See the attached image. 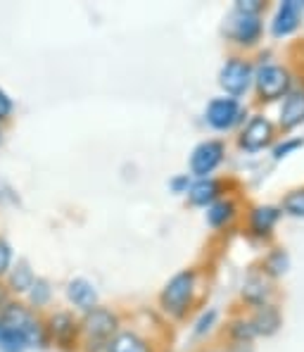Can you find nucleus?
Returning a JSON list of instances; mask_svg holds the SVG:
<instances>
[{"instance_id": "obj_12", "label": "nucleus", "mask_w": 304, "mask_h": 352, "mask_svg": "<svg viewBox=\"0 0 304 352\" xmlns=\"http://www.w3.org/2000/svg\"><path fill=\"white\" fill-rule=\"evenodd\" d=\"M304 122V88L290 93L283 102L281 110V126L283 129H295Z\"/></svg>"}, {"instance_id": "obj_27", "label": "nucleus", "mask_w": 304, "mask_h": 352, "mask_svg": "<svg viewBox=\"0 0 304 352\" xmlns=\"http://www.w3.org/2000/svg\"><path fill=\"white\" fill-rule=\"evenodd\" d=\"M300 146H304V141L302 138H292V141H285V143H281L276 150H274V157L276 160H281V157H285L288 153H292L295 148H300Z\"/></svg>"}, {"instance_id": "obj_23", "label": "nucleus", "mask_w": 304, "mask_h": 352, "mask_svg": "<svg viewBox=\"0 0 304 352\" xmlns=\"http://www.w3.org/2000/svg\"><path fill=\"white\" fill-rule=\"evenodd\" d=\"M231 338H233L235 343H252L255 329H252L250 319H235V322L231 324Z\"/></svg>"}, {"instance_id": "obj_25", "label": "nucleus", "mask_w": 304, "mask_h": 352, "mask_svg": "<svg viewBox=\"0 0 304 352\" xmlns=\"http://www.w3.org/2000/svg\"><path fill=\"white\" fill-rule=\"evenodd\" d=\"M48 298H50V288H48V283H45L43 278H36V281L31 283V300H34L36 305H43Z\"/></svg>"}, {"instance_id": "obj_16", "label": "nucleus", "mask_w": 304, "mask_h": 352, "mask_svg": "<svg viewBox=\"0 0 304 352\" xmlns=\"http://www.w3.org/2000/svg\"><path fill=\"white\" fill-rule=\"evenodd\" d=\"M221 193V184L214 179H200L198 184H190L188 188V198L193 205H212L216 203Z\"/></svg>"}, {"instance_id": "obj_29", "label": "nucleus", "mask_w": 304, "mask_h": 352, "mask_svg": "<svg viewBox=\"0 0 304 352\" xmlns=\"http://www.w3.org/2000/svg\"><path fill=\"white\" fill-rule=\"evenodd\" d=\"M10 260H12V252L5 241H0V274H5L10 269Z\"/></svg>"}, {"instance_id": "obj_31", "label": "nucleus", "mask_w": 304, "mask_h": 352, "mask_svg": "<svg viewBox=\"0 0 304 352\" xmlns=\"http://www.w3.org/2000/svg\"><path fill=\"white\" fill-rule=\"evenodd\" d=\"M10 112H12V100H10L3 91H0V119H5Z\"/></svg>"}, {"instance_id": "obj_17", "label": "nucleus", "mask_w": 304, "mask_h": 352, "mask_svg": "<svg viewBox=\"0 0 304 352\" xmlns=\"http://www.w3.org/2000/svg\"><path fill=\"white\" fill-rule=\"evenodd\" d=\"M53 333L55 340L62 345V348H71V343L76 340V324L69 314H55L53 317Z\"/></svg>"}, {"instance_id": "obj_15", "label": "nucleus", "mask_w": 304, "mask_h": 352, "mask_svg": "<svg viewBox=\"0 0 304 352\" xmlns=\"http://www.w3.org/2000/svg\"><path fill=\"white\" fill-rule=\"evenodd\" d=\"M67 295H69V300L76 307H84V309H93L97 302L95 288H93V283H89L86 278H74V281H69Z\"/></svg>"}, {"instance_id": "obj_7", "label": "nucleus", "mask_w": 304, "mask_h": 352, "mask_svg": "<svg viewBox=\"0 0 304 352\" xmlns=\"http://www.w3.org/2000/svg\"><path fill=\"white\" fill-rule=\"evenodd\" d=\"M224 143L221 141H204L200 143L198 148L190 155V169H193L195 176L200 179H207V174H212L216 167L224 160Z\"/></svg>"}, {"instance_id": "obj_21", "label": "nucleus", "mask_w": 304, "mask_h": 352, "mask_svg": "<svg viewBox=\"0 0 304 352\" xmlns=\"http://www.w3.org/2000/svg\"><path fill=\"white\" fill-rule=\"evenodd\" d=\"M288 267H290V255L285 250H274L264 260V274H269V276H283Z\"/></svg>"}, {"instance_id": "obj_24", "label": "nucleus", "mask_w": 304, "mask_h": 352, "mask_svg": "<svg viewBox=\"0 0 304 352\" xmlns=\"http://www.w3.org/2000/svg\"><path fill=\"white\" fill-rule=\"evenodd\" d=\"M34 283V274H31L27 262H19V267L12 272V288L14 291H29Z\"/></svg>"}, {"instance_id": "obj_13", "label": "nucleus", "mask_w": 304, "mask_h": 352, "mask_svg": "<svg viewBox=\"0 0 304 352\" xmlns=\"http://www.w3.org/2000/svg\"><path fill=\"white\" fill-rule=\"evenodd\" d=\"M269 295H271V288H269V281L264 278V274L252 272L250 276L245 278L243 298H245L250 305H255V307H261V305H269V302H266V300H269Z\"/></svg>"}, {"instance_id": "obj_1", "label": "nucleus", "mask_w": 304, "mask_h": 352, "mask_svg": "<svg viewBox=\"0 0 304 352\" xmlns=\"http://www.w3.org/2000/svg\"><path fill=\"white\" fill-rule=\"evenodd\" d=\"M255 81V69L247 60H240V58H231L221 67L219 72V84L224 88L229 96H243L247 93V88L252 86Z\"/></svg>"}, {"instance_id": "obj_22", "label": "nucleus", "mask_w": 304, "mask_h": 352, "mask_svg": "<svg viewBox=\"0 0 304 352\" xmlns=\"http://www.w3.org/2000/svg\"><path fill=\"white\" fill-rule=\"evenodd\" d=\"M283 210L292 217H304V188L290 190V193L283 198Z\"/></svg>"}, {"instance_id": "obj_2", "label": "nucleus", "mask_w": 304, "mask_h": 352, "mask_svg": "<svg viewBox=\"0 0 304 352\" xmlns=\"http://www.w3.org/2000/svg\"><path fill=\"white\" fill-rule=\"evenodd\" d=\"M195 286V272H181L167 283V288L162 291V307L172 314H183L185 305L190 302V293Z\"/></svg>"}, {"instance_id": "obj_9", "label": "nucleus", "mask_w": 304, "mask_h": 352, "mask_svg": "<svg viewBox=\"0 0 304 352\" xmlns=\"http://www.w3.org/2000/svg\"><path fill=\"white\" fill-rule=\"evenodd\" d=\"M271 141H274V124L266 117H252L243 131L240 146L245 150H250V153H257V150L269 146Z\"/></svg>"}, {"instance_id": "obj_30", "label": "nucleus", "mask_w": 304, "mask_h": 352, "mask_svg": "<svg viewBox=\"0 0 304 352\" xmlns=\"http://www.w3.org/2000/svg\"><path fill=\"white\" fill-rule=\"evenodd\" d=\"M172 190H176V193H183V190L190 188V179L188 176H178V179H172Z\"/></svg>"}, {"instance_id": "obj_6", "label": "nucleus", "mask_w": 304, "mask_h": 352, "mask_svg": "<svg viewBox=\"0 0 304 352\" xmlns=\"http://www.w3.org/2000/svg\"><path fill=\"white\" fill-rule=\"evenodd\" d=\"M0 326H8L12 331H19V333L27 338V343H38L43 345V336H40V326L34 317L19 305H8L0 317Z\"/></svg>"}, {"instance_id": "obj_3", "label": "nucleus", "mask_w": 304, "mask_h": 352, "mask_svg": "<svg viewBox=\"0 0 304 352\" xmlns=\"http://www.w3.org/2000/svg\"><path fill=\"white\" fill-rule=\"evenodd\" d=\"M255 84L261 100H278L290 91V74L278 65H266L257 72Z\"/></svg>"}, {"instance_id": "obj_14", "label": "nucleus", "mask_w": 304, "mask_h": 352, "mask_svg": "<svg viewBox=\"0 0 304 352\" xmlns=\"http://www.w3.org/2000/svg\"><path fill=\"white\" fill-rule=\"evenodd\" d=\"M250 324L255 329V336H274L281 329V312L274 305H261L255 317L250 319Z\"/></svg>"}, {"instance_id": "obj_10", "label": "nucleus", "mask_w": 304, "mask_h": 352, "mask_svg": "<svg viewBox=\"0 0 304 352\" xmlns=\"http://www.w3.org/2000/svg\"><path fill=\"white\" fill-rule=\"evenodd\" d=\"M304 14V0H285L278 8L274 22H271V31L274 36H288L300 27V19Z\"/></svg>"}, {"instance_id": "obj_20", "label": "nucleus", "mask_w": 304, "mask_h": 352, "mask_svg": "<svg viewBox=\"0 0 304 352\" xmlns=\"http://www.w3.org/2000/svg\"><path fill=\"white\" fill-rule=\"evenodd\" d=\"M27 338L19 331H12L8 326H0V350L3 352H24L27 350Z\"/></svg>"}, {"instance_id": "obj_32", "label": "nucleus", "mask_w": 304, "mask_h": 352, "mask_svg": "<svg viewBox=\"0 0 304 352\" xmlns=\"http://www.w3.org/2000/svg\"><path fill=\"white\" fill-rule=\"evenodd\" d=\"M5 298H8V295H5V291H3V286H0V305L5 302Z\"/></svg>"}, {"instance_id": "obj_8", "label": "nucleus", "mask_w": 304, "mask_h": 352, "mask_svg": "<svg viewBox=\"0 0 304 352\" xmlns=\"http://www.w3.org/2000/svg\"><path fill=\"white\" fill-rule=\"evenodd\" d=\"M84 329L91 336V343H107L117 331V317L107 309L93 307L84 319Z\"/></svg>"}, {"instance_id": "obj_5", "label": "nucleus", "mask_w": 304, "mask_h": 352, "mask_svg": "<svg viewBox=\"0 0 304 352\" xmlns=\"http://www.w3.org/2000/svg\"><path fill=\"white\" fill-rule=\"evenodd\" d=\"M226 34L240 45H252L259 41L261 36V19L259 14H245V12H238L233 10L226 22Z\"/></svg>"}, {"instance_id": "obj_11", "label": "nucleus", "mask_w": 304, "mask_h": 352, "mask_svg": "<svg viewBox=\"0 0 304 352\" xmlns=\"http://www.w3.org/2000/svg\"><path fill=\"white\" fill-rule=\"evenodd\" d=\"M281 219V210L274 205H261L255 207L250 214V229L255 236H269L274 231L276 221Z\"/></svg>"}, {"instance_id": "obj_19", "label": "nucleus", "mask_w": 304, "mask_h": 352, "mask_svg": "<svg viewBox=\"0 0 304 352\" xmlns=\"http://www.w3.org/2000/svg\"><path fill=\"white\" fill-rule=\"evenodd\" d=\"M110 352H150L148 343L136 333H119L110 345Z\"/></svg>"}, {"instance_id": "obj_18", "label": "nucleus", "mask_w": 304, "mask_h": 352, "mask_svg": "<svg viewBox=\"0 0 304 352\" xmlns=\"http://www.w3.org/2000/svg\"><path fill=\"white\" fill-rule=\"evenodd\" d=\"M233 217H235V205L231 203V200H216V203L209 205V210H207V221H209V226H214V229L229 224Z\"/></svg>"}, {"instance_id": "obj_26", "label": "nucleus", "mask_w": 304, "mask_h": 352, "mask_svg": "<svg viewBox=\"0 0 304 352\" xmlns=\"http://www.w3.org/2000/svg\"><path fill=\"white\" fill-rule=\"evenodd\" d=\"M264 8L266 3H261V0H240V3H235V10L245 14H259Z\"/></svg>"}, {"instance_id": "obj_4", "label": "nucleus", "mask_w": 304, "mask_h": 352, "mask_svg": "<svg viewBox=\"0 0 304 352\" xmlns=\"http://www.w3.org/2000/svg\"><path fill=\"white\" fill-rule=\"evenodd\" d=\"M245 119V110L235 98H214L207 105V122L209 126L226 131V129L235 126Z\"/></svg>"}, {"instance_id": "obj_28", "label": "nucleus", "mask_w": 304, "mask_h": 352, "mask_svg": "<svg viewBox=\"0 0 304 352\" xmlns=\"http://www.w3.org/2000/svg\"><path fill=\"white\" fill-rule=\"evenodd\" d=\"M214 319H216V309H209L207 314H202L198 326H195V333L200 336V333H204V331H209V329H212V324H214Z\"/></svg>"}]
</instances>
